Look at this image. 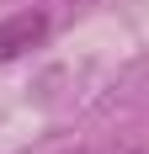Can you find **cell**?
Listing matches in <instances>:
<instances>
[{
  "mask_svg": "<svg viewBox=\"0 0 149 154\" xmlns=\"http://www.w3.org/2000/svg\"><path fill=\"white\" fill-rule=\"evenodd\" d=\"M117 154H144V149H117Z\"/></svg>",
  "mask_w": 149,
  "mask_h": 154,
  "instance_id": "7a4b0ae2",
  "label": "cell"
},
{
  "mask_svg": "<svg viewBox=\"0 0 149 154\" xmlns=\"http://www.w3.org/2000/svg\"><path fill=\"white\" fill-rule=\"evenodd\" d=\"M48 37V16L43 11H21V16H5L0 21V64L21 59L27 48H37Z\"/></svg>",
  "mask_w": 149,
  "mask_h": 154,
  "instance_id": "6da1fadb",
  "label": "cell"
}]
</instances>
